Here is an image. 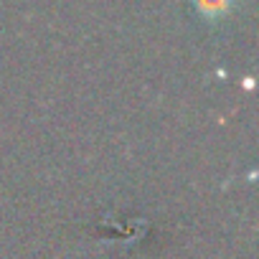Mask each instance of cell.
<instances>
[{
  "label": "cell",
  "instance_id": "cell-1",
  "mask_svg": "<svg viewBox=\"0 0 259 259\" xmlns=\"http://www.w3.org/2000/svg\"><path fill=\"white\" fill-rule=\"evenodd\" d=\"M196 6L203 16L208 18H216V16H224L231 6V0H196Z\"/></svg>",
  "mask_w": 259,
  "mask_h": 259
}]
</instances>
